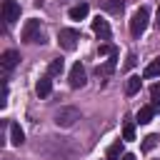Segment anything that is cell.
<instances>
[{"label":"cell","mask_w":160,"mask_h":160,"mask_svg":"<svg viewBox=\"0 0 160 160\" xmlns=\"http://www.w3.org/2000/svg\"><path fill=\"white\" fill-rule=\"evenodd\" d=\"M148 20H150L148 8H138V10L132 12V18H130V32H132V38H140V35L148 30Z\"/></svg>","instance_id":"obj_1"},{"label":"cell","mask_w":160,"mask_h":160,"mask_svg":"<svg viewBox=\"0 0 160 160\" xmlns=\"http://www.w3.org/2000/svg\"><path fill=\"white\" fill-rule=\"evenodd\" d=\"M20 38L25 40V42H45V32L40 30V20H28L25 25H22V32H20Z\"/></svg>","instance_id":"obj_2"},{"label":"cell","mask_w":160,"mask_h":160,"mask_svg":"<svg viewBox=\"0 0 160 160\" xmlns=\"http://www.w3.org/2000/svg\"><path fill=\"white\" fill-rule=\"evenodd\" d=\"M58 42H60V48H62V50L72 52V50L78 48V42H80V32H78V30H72V28H62V30L58 32Z\"/></svg>","instance_id":"obj_3"},{"label":"cell","mask_w":160,"mask_h":160,"mask_svg":"<svg viewBox=\"0 0 160 160\" xmlns=\"http://www.w3.org/2000/svg\"><path fill=\"white\" fill-rule=\"evenodd\" d=\"M75 120H80V110L78 108H60L55 112V125H60V128H72Z\"/></svg>","instance_id":"obj_4"},{"label":"cell","mask_w":160,"mask_h":160,"mask_svg":"<svg viewBox=\"0 0 160 160\" xmlns=\"http://www.w3.org/2000/svg\"><path fill=\"white\" fill-rule=\"evenodd\" d=\"M20 18V2L18 0H2V20L8 25H12Z\"/></svg>","instance_id":"obj_5"},{"label":"cell","mask_w":160,"mask_h":160,"mask_svg":"<svg viewBox=\"0 0 160 160\" xmlns=\"http://www.w3.org/2000/svg\"><path fill=\"white\" fill-rule=\"evenodd\" d=\"M85 85V68H82V62H75L72 68H70V88H82Z\"/></svg>","instance_id":"obj_6"},{"label":"cell","mask_w":160,"mask_h":160,"mask_svg":"<svg viewBox=\"0 0 160 160\" xmlns=\"http://www.w3.org/2000/svg\"><path fill=\"white\" fill-rule=\"evenodd\" d=\"M92 32H95L100 40H110V35H112V32H110V25H108V20H105V18H100V15L92 20Z\"/></svg>","instance_id":"obj_7"},{"label":"cell","mask_w":160,"mask_h":160,"mask_svg":"<svg viewBox=\"0 0 160 160\" xmlns=\"http://www.w3.org/2000/svg\"><path fill=\"white\" fill-rule=\"evenodd\" d=\"M18 60H20V55H18L15 50H5V52L0 55V65H2V70H12V68L18 65Z\"/></svg>","instance_id":"obj_8"},{"label":"cell","mask_w":160,"mask_h":160,"mask_svg":"<svg viewBox=\"0 0 160 160\" xmlns=\"http://www.w3.org/2000/svg\"><path fill=\"white\" fill-rule=\"evenodd\" d=\"M50 90H52V80H50V75H42V78L35 82V92H38L40 98H48Z\"/></svg>","instance_id":"obj_9"},{"label":"cell","mask_w":160,"mask_h":160,"mask_svg":"<svg viewBox=\"0 0 160 160\" xmlns=\"http://www.w3.org/2000/svg\"><path fill=\"white\" fill-rule=\"evenodd\" d=\"M10 142L18 145V148L25 142V132H22V128H20L18 122H10Z\"/></svg>","instance_id":"obj_10"},{"label":"cell","mask_w":160,"mask_h":160,"mask_svg":"<svg viewBox=\"0 0 160 160\" xmlns=\"http://www.w3.org/2000/svg\"><path fill=\"white\" fill-rule=\"evenodd\" d=\"M152 115H155V108H152V105H145V108H140V110H138V115H135V118H138V122H140V125H148V122L152 120Z\"/></svg>","instance_id":"obj_11"},{"label":"cell","mask_w":160,"mask_h":160,"mask_svg":"<svg viewBox=\"0 0 160 160\" xmlns=\"http://www.w3.org/2000/svg\"><path fill=\"white\" fill-rule=\"evenodd\" d=\"M122 142L125 140H118V142H112L110 148H108V155H105V160H120L125 152H122Z\"/></svg>","instance_id":"obj_12"},{"label":"cell","mask_w":160,"mask_h":160,"mask_svg":"<svg viewBox=\"0 0 160 160\" xmlns=\"http://www.w3.org/2000/svg\"><path fill=\"white\" fill-rule=\"evenodd\" d=\"M88 2H80V5H75V8H70V20H82V18H88Z\"/></svg>","instance_id":"obj_13"},{"label":"cell","mask_w":160,"mask_h":160,"mask_svg":"<svg viewBox=\"0 0 160 160\" xmlns=\"http://www.w3.org/2000/svg\"><path fill=\"white\" fill-rule=\"evenodd\" d=\"M62 70H65V60H62V58H55V60H50V65H48V75H50V78L60 75Z\"/></svg>","instance_id":"obj_14"},{"label":"cell","mask_w":160,"mask_h":160,"mask_svg":"<svg viewBox=\"0 0 160 160\" xmlns=\"http://www.w3.org/2000/svg\"><path fill=\"white\" fill-rule=\"evenodd\" d=\"M140 85H142V80H140L138 75H130L128 82H125V92H128V95H135V92L140 90Z\"/></svg>","instance_id":"obj_15"},{"label":"cell","mask_w":160,"mask_h":160,"mask_svg":"<svg viewBox=\"0 0 160 160\" xmlns=\"http://www.w3.org/2000/svg\"><path fill=\"white\" fill-rule=\"evenodd\" d=\"M158 75H160V58H158V60H152V62L142 70V78H158Z\"/></svg>","instance_id":"obj_16"},{"label":"cell","mask_w":160,"mask_h":160,"mask_svg":"<svg viewBox=\"0 0 160 160\" xmlns=\"http://www.w3.org/2000/svg\"><path fill=\"white\" fill-rule=\"evenodd\" d=\"M115 60H118V52H115V55H110V58H108V62H105L102 68H98V75H110V72L115 70Z\"/></svg>","instance_id":"obj_17"},{"label":"cell","mask_w":160,"mask_h":160,"mask_svg":"<svg viewBox=\"0 0 160 160\" xmlns=\"http://www.w3.org/2000/svg\"><path fill=\"white\" fill-rule=\"evenodd\" d=\"M150 98H152V108H155V112H160V82H155V85L150 88Z\"/></svg>","instance_id":"obj_18"},{"label":"cell","mask_w":160,"mask_h":160,"mask_svg":"<svg viewBox=\"0 0 160 160\" xmlns=\"http://www.w3.org/2000/svg\"><path fill=\"white\" fill-rule=\"evenodd\" d=\"M122 140L128 142V140H135V125H132V120H128L125 125H122Z\"/></svg>","instance_id":"obj_19"},{"label":"cell","mask_w":160,"mask_h":160,"mask_svg":"<svg viewBox=\"0 0 160 160\" xmlns=\"http://www.w3.org/2000/svg\"><path fill=\"white\" fill-rule=\"evenodd\" d=\"M102 8H105L108 12H120V10H122V0H105Z\"/></svg>","instance_id":"obj_20"},{"label":"cell","mask_w":160,"mask_h":160,"mask_svg":"<svg viewBox=\"0 0 160 160\" xmlns=\"http://www.w3.org/2000/svg\"><path fill=\"white\" fill-rule=\"evenodd\" d=\"M155 142H158V135H148V138H145V142H142V150H152V148H155Z\"/></svg>","instance_id":"obj_21"},{"label":"cell","mask_w":160,"mask_h":160,"mask_svg":"<svg viewBox=\"0 0 160 160\" xmlns=\"http://www.w3.org/2000/svg\"><path fill=\"white\" fill-rule=\"evenodd\" d=\"M98 52H100V55H115L118 50H115L112 45H100V50H98Z\"/></svg>","instance_id":"obj_22"},{"label":"cell","mask_w":160,"mask_h":160,"mask_svg":"<svg viewBox=\"0 0 160 160\" xmlns=\"http://www.w3.org/2000/svg\"><path fill=\"white\" fill-rule=\"evenodd\" d=\"M135 60H138V58H135V52H130V55H128V60H125V68H135Z\"/></svg>","instance_id":"obj_23"},{"label":"cell","mask_w":160,"mask_h":160,"mask_svg":"<svg viewBox=\"0 0 160 160\" xmlns=\"http://www.w3.org/2000/svg\"><path fill=\"white\" fill-rule=\"evenodd\" d=\"M120 160H135V155H132V152H125V155H122Z\"/></svg>","instance_id":"obj_24"},{"label":"cell","mask_w":160,"mask_h":160,"mask_svg":"<svg viewBox=\"0 0 160 160\" xmlns=\"http://www.w3.org/2000/svg\"><path fill=\"white\" fill-rule=\"evenodd\" d=\"M158 30H160V15H158Z\"/></svg>","instance_id":"obj_25"},{"label":"cell","mask_w":160,"mask_h":160,"mask_svg":"<svg viewBox=\"0 0 160 160\" xmlns=\"http://www.w3.org/2000/svg\"><path fill=\"white\" fill-rule=\"evenodd\" d=\"M158 15H160V10H158Z\"/></svg>","instance_id":"obj_26"}]
</instances>
